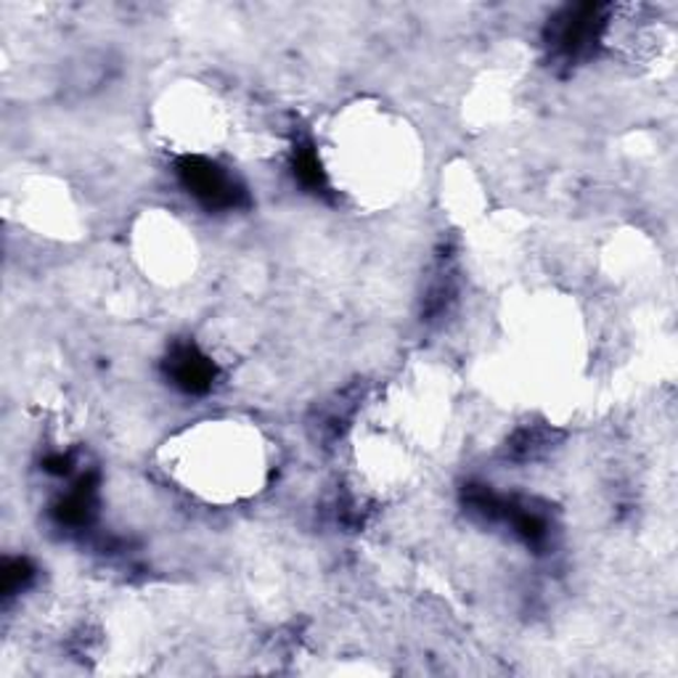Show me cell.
<instances>
[{"label":"cell","mask_w":678,"mask_h":678,"mask_svg":"<svg viewBox=\"0 0 678 678\" xmlns=\"http://www.w3.org/2000/svg\"><path fill=\"white\" fill-rule=\"evenodd\" d=\"M175 173H178L181 186H184L199 205H205L207 210H237V207L244 205V186H241L231 173H226L218 162L207 160V156H184V160L175 165Z\"/></svg>","instance_id":"cell-1"},{"label":"cell","mask_w":678,"mask_h":678,"mask_svg":"<svg viewBox=\"0 0 678 678\" xmlns=\"http://www.w3.org/2000/svg\"><path fill=\"white\" fill-rule=\"evenodd\" d=\"M215 363L194 345H178L167 358L170 382L188 395H201L212 387Z\"/></svg>","instance_id":"cell-2"},{"label":"cell","mask_w":678,"mask_h":678,"mask_svg":"<svg viewBox=\"0 0 678 678\" xmlns=\"http://www.w3.org/2000/svg\"><path fill=\"white\" fill-rule=\"evenodd\" d=\"M292 167H295V178L303 184L308 192L326 194V173L318 162L316 149L308 146V143H299L295 146V154H292Z\"/></svg>","instance_id":"cell-3"},{"label":"cell","mask_w":678,"mask_h":678,"mask_svg":"<svg viewBox=\"0 0 678 678\" xmlns=\"http://www.w3.org/2000/svg\"><path fill=\"white\" fill-rule=\"evenodd\" d=\"M32 580V567L24 562V559H14V562L6 565L3 570V593L6 597H14V593H22L24 586Z\"/></svg>","instance_id":"cell-4"}]
</instances>
